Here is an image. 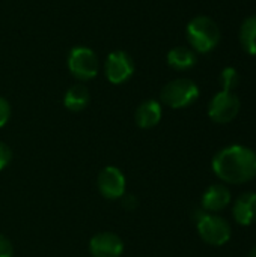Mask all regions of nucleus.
<instances>
[{
    "instance_id": "obj_10",
    "label": "nucleus",
    "mask_w": 256,
    "mask_h": 257,
    "mask_svg": "<svg viewBox=\"0 0 256 257\" xmlns=\"http://www.w3.org/2000/svg\"><path fill=\"white\" fill-rule=\"evenodd\" d=\"M232 200L231 191L225 184H213L210 185L201 200V206L208 214H217L225 211Z\"/></svg>"
},
{
    "instance_id": "obj_3",
    "label": "nucleus",
    "mask_w": 256,
    "mask_h": 257,
    "mask_svg": "<svg viewBox=\"0 0 256 257\" xmlns=\"http://www.w3.org/2000/svg\"><path fill=\"white\" fill-rule=\"evenodd\" d=\"M196 229L201 239L213 247L225 245L232 235L231 224L226 218L217 214H208L204 209H198L196 212Z\"/></svg>"
},
{
    "instance_id": "obj_16",
    "label": "nucleus",
    "mask_w": 256,
    "mask_h": 257,
    "mask_svg": "<svg viewBox=\"0 0 256 257\" xmlns=\"http://www.w3.org/2000/svg\"><path fill=\"white\" fill-rule=\"evenodd\" d=\"M219 81H220L222 90L234 92L238 87V84H240V74H238V71L234 66H226V68L222 69Z\"/></svg>"
},
{
    "instance_id": "obj_7",
    "label": "nucleus",
    "mask_w": 256,
    "mask_h": 257,
    "mask_svg": "<svg viewBox=\"0 0 256 257\" xmlns=\"http://www.w3.org/2000/svg\"><path fill=\"white\" fill-rule=\"evenodd\" d=\"M104 74L112 84H122L128 81L134 74V62L131 56L122 50L112 51L106 59Z\"/></svg>"
},
{
    "instance_id": "obj_1",
    "label": "nucleus",
    "mask_w": 256,
    "mask_h": 257,
    "mask_svg": "<svg viewBox=\"0 0 256 257\" xmlns=\"http://www.w3.org/2000/svg\"><path fill=\"white\" fill-rule=\"evenodd\" d=\"M211 167L223 184H247L256 178V152L244 145L226 146L213 157Z\"/></svg>"
},
{
    "instance_id": "obj_17",
    "label": "nucleus",
    "mask_w": 256,
    "mask_h": 257,
    "mask_svg": "<svg viewBox=\"0 0 256 257\" xmlns=\"http://www.w3.org/2000/svg\"><path fill=\"white\" fill-rule=\"evenodd\" d=\"M11 119V104L0 96V128H3Z\"/></svg>"
},
{
    "instance_id": "obj_2",
    "label": "nucleus",
    "mask_w": 256,
    "mask_h": 257,
    "mask_svg": "<svg viewBox=\"0 0 256 257\" xmlns=\"http://www.w3.org/2000/svg\"><path fill=\"white\" fill-rule=\"evenodd\" d=\"M186 35L192 50L201 54L213 51L220 42L219 26L213 18L207 15H198L192 18L186 27Z\"/></svg>"
},
{
    "instance_id": "obj_13",
    "label": "nucleus",
    "mask_w": 256,
    "mask_h": 257,
    "mask_svg": "<svg viewBox=\"0 0 256 257\" xmlns=\"http://www.w3.org/2000/svg\"><path fill=\"white\" fill-rule=\"evenodd\" d=\"M198 62L196 53L189 48V47H174L169 53H167V63L170 68L177 69V71H187L190 68H193Z\"/></svg>"
},
{
    "instance_id": "obj_11",
    "label": "nucleus",
    "mask_w": 256,
    "mask_h": 257,
    "mask_svg": "<svg viewBox=\"0 0 256 257\" xmlns=\"http://www.w3.org/2000/svg\"><path fill=\"white\" fill-rule=\"evenodd\" d=\"M232 217L240 226H250L256 221V193L246 191L237 197L232 206Z\"/></svg>"
},
{
    "instance_id": "obj_9",
    "label": "nucleus",
    "mask_w": 256,
    "mask_h": 257,
    "mask_svg": "<svg viewBox=\"0 0 256 257\" xmlns=\"http://www.w3.org/2000/svg\"><path fill=\"white\" fill-rule=\"evenodd\" d=\"M89 251L94 257H121L124 253V242L116 233L101 232L91 238Z\"/></svg>"
},
{
    "instance_id": "obj_6",
    "label": "nucleus",
    "mask_w": 256,
    "mask_h": 257,
    "mask_svg": "<svg viewBox=\"0 0 256 257\" xmlns=\"http://www.w3.org/2000/svg\"><path fill=\"white\" fill-rule=\"evenodd\" d=\"M241 108L240 98L234 92L220 90L217 92L208 104V116L213 122L225 125L232 122Z\"/></svg>"
},
{
    "instance_id": "obj_5",
    "label": "nucleus",
    "mask_w": 256,
    "mask_h": 257,
    "mask_svg": "<svg viewBox=\"0 0 256 257\" xmlns=\"http://www.w3.org/2000/svg\"><path fill=\"white\" fill-rule=\"evenodd\" d=\"M100 68L95 51L84 45L74 47L68 54V69L80 81H88L97 77Z\"/></svg>"
},
{
    "instance_id": "obj_8",
    "label": "nucleus",
    "mask_w": 256,
    "mask_h": 257,
    "mask_svg": "<svg viewBox=\"0 0 256 257\" xmlns=\"http://www.w3.org/2000/svg\"><path fill=\"white\" fill-rule=\"evenodd\" d=\"M125 184L127 182H125L124 173L121 172V169L115 166L104 167L97 178V187H98L100 194L109 200H118L124 197Z\"/></svg>"
},
{
    "instance_id": "obj_18",
    "label": "nucleus",
    "mask_w": 256,
    "mask_h": 257,
    "mask_svg": "<svg viewBox=\"0 0 256 257\" xmlns=\"http://www.w3.org/2000/svg\"><path fill=\"white\" fill-rule=\"evenodd\" d=\"M12 160V152L9 149V146L3 142H0V170L6 169L9 166Z\"/></svg>"
},
{
    "instance_id": "obj_19",
    "label": "nucleus",
    "mask_w": 256,
    "mask_h": 257,
    "mask_svg": "<svg viewBox=\"0 0 256 257\" xmlns=\"http://www.w3.org/2000/svg\"><path fill=\"white\" fill-rule=\"evenodd\" d=\"M14 256V248H12V244L11 241L0 235V257H12Z\"/></svg>"
},
{
    "instance_id": "obj_15",
    "label": "nucleus",
    "mask_w": 256,
    "mask_h": 257,
    "mask_svg": "<svg viewBox=\"0 0 256 257\" xmlns=\"http://www.w3.org/2000/svg\"><path fill=\"white\" fill-rule=\"evenodd\" d=\"M240 44L247 54L256 56V14L247 17L241 23V26H240Z\"/></svg>"
},
{
    "instance_id": "obj_21",
    "label": "nucleus",
    "mask_w": 256,
    "mask_h": 257,
    "mask_svg": "<svg viewBox=\"0 0 256 257\" xmlns=\"http://www.w3.org/2000/svg\"><path fill=\"white\" fill-rule=\"evenodd\" d=\"M247 257H256V245L252 248V250H250V253H249V256Z\"/></svg>"
},
{
    "instance_id": "obj_12",
    "label": "nucleus",
    "mask_w": 256,
    "mask_h": 257,
    "mask_svg": "<svg viewBox=\"0 0 256 257\" xmlns=\"http://www.w3.org/2000/svg\"><path fill=\"white\" fill-rule=\"evenodd\" d=\"M161 104L155 99H146L143 101L134 113V120L142 130H151L157 126L161 120Z\"/></svg>"
},
{
    "instance_id": "obj_14",
    "label": "nucleus",
    "mask_w": 256,
    "mask_h": 257,
    "mask_svg": "<svg viewBox=\"0 0 256 257\" xmlns=\"http://www.w3.org/2000/svg\"><path fill=\"white\" fill-rule=\"evenodd\" d=\"M88 104H89V90L83 84L71 86L63 96V105L74 113L84 110Z\"/></svg>"
},
{
    "instance_id": "obj_4",
    "label": "nucleus",
    "mask_w": 256,
    "mask_h": 257,
    "mask_svg": "<svg viewBox=\"0 0 256 257\" xmlns=\"http://www.w3.org/2000/svg\"><path fill=\"white\" fill-rule=\"evenodd\" d=\"M199 98V87L190 78H175L169 81L160 93V99L170 108H187Z\"/></svg>"
},
{
    "instance_id": "obj_20",
    "label": "nucleus",
    "mask_w": 256,
    "mask_h": 257,
    "mask_svg": "<svg viewBox=\"0 0 256 257\" xmlns=\"http://www.w3.org/2000/svg\"><path fill=\"white\" fill-rule=\"evenodd\" d=\"M122 205L128 209V211H133V209H136V206H137V202H136V199H134V196H127V197H124V202H122Z\"/></svg>"
}]
</instances>
